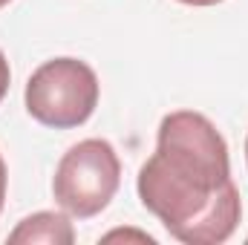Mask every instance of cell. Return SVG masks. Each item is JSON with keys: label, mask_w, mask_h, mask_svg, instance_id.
<instances>
[{"label": "cell", "mask_w": 248, "mask_h": 245, "mask_svg": "<svg viewBox=\"0 0 248 245\" xmlns=\"http://www.w3.org/2000/svg\"><path fill=\"white\" fill-rule=\"evenodd\" d=\"M12 245H72L75 243V228L69 222V214L55 211H41L15 225L9 234Z\"/></svg>", "instance_id": "277c9868"}, {"label": "cell", "mask_w": 248, "mask_h": 245, "mask_svg": "<svg viewBox=\"0 0 248 245\" xmlns=\"http://www.w3.org/2000/svg\"><path fill=\"white\" fill-rule=\"evenodd\" d=\"M246 243H248V240H246Z\"/></svg>", "instance_id": "8fae6325"}, {"label": "cell", "mask_w": 248, "mask_h": 245, "mask_svg": "<svg viewBox=\"0 0 248 245\" xmlns=\"http://www.w3.org/2000/svg\"><path fill=\"white\" fill-rule=\"evenodd\" d=\"M23 101L26 113L44 127H78L98 107V75L78 58L44 61L29 75Z\"/></svg>", "instance_id": "7a4b0ae2"}, {"label": "cell", "mask_w": 248, "mask_h": 245, "mask_svg": "<svg viewBox=\"0 0 248 245\" xmlns=\"http://www.w3.org/2000/svg\"><path fill=\"white\" fill-rule=\"evenodd\" d=\"M139 199L185 245L225 243L243 216L231 179L228 144L214 122L196 110L168 113L156 153L139 170Z\"/></svg>", "instance_id": "6da1fadb"}, {"label": "cell", "mask_w": 248, "mask_h": 245, "mask_svg": "<svg viewBox=\"0 0 248 245\" xmlns=\"http://www.w3.org/2000/svg\"><path fill=\"white\" fill-rule=\"evenodd\" d=\"M141 243V245H153V237L144 234V231H133V228H116L110 234L101 237V243Z\"/></svg>", "instance_id": "5b68a950"}, {"label": "cell", "mask_w": 248, "mask_h": 245, "mask_svg": "<svg viewBox=\"0 0 248 245\" xmlns=\"http://www.w3.org/2000/svg\"><path fill=\"white\" fill-rule=\"evenodd\" d=\"M6 3H12V0H0V9H3V6H6Z\"/></svg>", "instance_id": "9c48e42d"}, {"label": "cell", "mask_w": 248, "mask_h": 245, "mask_svg": "<svg viewBox=\"0 0 248 245\" xmlns=\"http://www.w3.org/2000/svg\"><path fill=\"white\" fill-rule=\"evenodd\" d=\"M179 3H187V6H214L219 0H179Z\"/></svg>", "instance_id": "ba28073f"}, {"label": "cell", "mask_w": 248, "mask_h": 245, "mask_svg": "<svg viewBox=\"0 0 248 245\" xmlns=\"http://www.w3.org/2000/svg\"><path fill=\"white\" fill-rule=\"evenodd\" d=\"M246 162H248V138H246Z\"/></svg>", "instance_id": "30bf717a"}, {"label": "cell", "mask_w": 248, "mask_h": 245, "mask_svg": "<svg viewBox=\"0 0 248 245\" xmlns=\"http://www.w3.org/2000/svg\"><path fill=\"white\" fill-rule=\"evenodd\" d=\"M9 81H12L9 61H6V55H3V49H0V101H3V98H6V92H9Z\"/></svg>", "instance_id": "8992f818"}, {"label": "cell", "mask_w": 248, "mask_h": 245, "mask_svg": "<svg viewBox=\"0 0 248 245\" xmlns=\"http://www.w3.org/2000/svg\"><path fill=\"white\" fill-rule=\"evenodd\" d=\"M119 184L122 162L113 144L104 138H84L61 156L52 176V196L69 216L90 219L113 202Z\"/></svg>", "instance_id": "3957f363"}, {"label": "cell", "mask_w": 248, "mask_h": 245, "mask_svg": "<svg viewBox=\"0 0 248 245\" xmlns=\"http://www.w3.org/2000/svg\"><path fill=\"white\" fill-rule=\"evenodd\" d=\"M6 182H9V176H6V162H3V156H0V211H3V202H6Z\"/></svg>", "instance_id": "52a82bcc"}]
</instances>
